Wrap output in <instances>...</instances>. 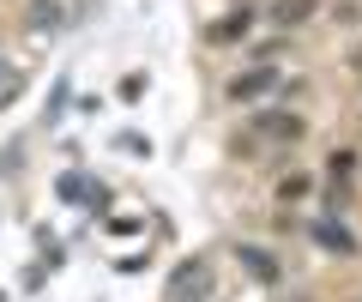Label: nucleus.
<instances>
[{
  "label": "nucleus",
  "mask_w": 362,
  "mask_h": 302,
  "mask_svg": "<svg viewBox=\"0 0 362 302\" xmlns=\"http://www.w3.org/2000/svg\"><path fill=\"white\" fill-rule=\"evenodd\" d=\"M302 18H314V0H278L272 6V25H302Z\"/></svg>",
  "instance_id": "6"
},
{
  "label": "nucleus",
  "mask_w": 362,
  "mask_h": 302,
  "mask_svg": "<svg viewBox=\"0 0 362 302\" xmlns=\"http://www.w3.org/2000/svg\"><path fill=\"white\" fill-rule=\"evenodd\" d=\"M61 199H73V206H78V199H90V182H78V175H61Z\"/></svg>",
  "instance_id": "10"
},
{
  "label": "nucleus",
  "mask_w": 362,
  "mask_h": 302,
  "mask_svg": "<svg viewBox=\"0 0 362 302\" xmlns=\"http://www.w3.org/2000/svg\"><path fill=\"white\" fill-rule=\"evenodd\" d=\"M254 133H259V139H278V145H296L308 127H302V115H284V109H266V115L254 121Z\"/></svg>",
  "instance_id": "3"
},
{
  "label": "nucleus",
  "mask_w": 362,
  "mask_h": 302,
  "mask_svg": "<svg viewBox=\"0 0 362 302\" xmlns=\"http://www.w3.org/2000/svg\"><path fill=\"white\" fill-rule=\"evenodd\" d=\"M308 175H284V182H278V199H284V206H296V199H308Z\"/></svg>",
  "instance_id": "8"
},
{
  "label": "nucleus",
  "mask_w": 362,
  "mask_h": 302,
  "mask_svg": "<svg viewBox=\"0 0 362 302\" xmlns=\"http://www.w3.org/2000/svg\"><path fill=\"white\" fill-rule=\"evenodd\" d=\"M308 236H314V248H326V254H356V236H350L338 218H320Z\"/></svg>",
  "instance_id": "4"
},
{
  "label": "nucleus",
  "mask_w": 362,
  "mask_h": 302,
  "mask_svg": "<svg viewBox=\"0 0 362 302\" xmlns=\"http://www.w3.org/2000/svg\"><path fill=\"white\" fill-rule=\"evenodd\" d=\"M235 260L247 266V278H259V284H278V260H272L266 248H254V242H235Z\"/></svg>",
  "instance_id": "5"
},
{
  "label": "nucleus",
  "mask_w": 362,
  "mask_h": 302,
  "mask_svg": "<svg viewBox=\"0 0 362 302\" xmlns=\"http://www.w3.org/2000/svg\"><path fill=\"white\" fill-rule=\"evenodd\" d=\"M278 91V66H247V73H235L230 79V103H259V97H272Z\"/></svg>",
  "instance_id": "2"
},
{
  "label": "nucleus",
  "mask_w": 362,
  "mask_h": 302,
  "mask_svg": "<svg viewBox=\"0 0 362 302\" xmlns=\"http://www.w3.org/2000/svg\"><path fill=\"white\" fill-rule=\"evenodd\" d=\"M242 30H247V6H235L230 18H218V25H211V37L223 42V37H242Z\"/></svg>",
  "instance_id": "9"
},
{
  "label": "nucleus",
  "mask_w": 362,
  "mask_h": 302,
  "mask_svg": "<svg viewBox=\"0 0 362 302\" xmlns=\"http://www.w3.org/2000/svg\"><path fill=\"white\" fill-rule=\"evenodd\" d=\"M115 145H121V151H133V158H151V139H139V133H121Z\"/></svg>",
  "instance_id": "11"
},
{
  "label": "nucleus",
  "mask_w": 362,
  "mask_h": 302,
  "mask_svg": "<svg viewBox=\"0 0 362 302\" xmlns=\"http://www.w3.org/2000/svg\"><path fill=\"white\" fill-rule=\"evenodd\" d=\"M169 284H175V302H206V296H211V260H206V254L181 260Z\"/></svg>",
  "instance_id": "1"
},
{
  "label": "nucleus",
  "mask_w": 362,
  "mask_h": 302,
  "mask_svg": "<svg viewBox=\"0 0 362 302\" xmlns=\"http://www.w3.org/2000/svg\"><path fill=\"white\" fill-rule=\"evenodd\" d=\"M18 91H25V73H18V66H6V61H0V109L13 103Z\"/></svg>",
  "instance_id": "7"
},
{
  "label": "nucleus",
  "mask_w": 362,
  "mask_h": 302,
  "mask_svg": "<svg viewBox=\"0 0 362 302\" xmlns=\"http://www.w3.org/2000/svg\"><path fill=\"white\" fill-rule=\"evenodd\" d=\"M139 91H145V73H133V79H121V103H139Z\"/></svg>",
  "instance_id": "12"
}]
</instances>
